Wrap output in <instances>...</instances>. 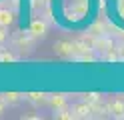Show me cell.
<instances>
[{
    "instance_id": "6da1fadb",
    "label": "cell",
    "mask_w": 124,
    "mask_h": 120,
    "mask_svg": "<svg viewBox=\"0 0 124 120\" xmlns=\"http://www.w3.org/2000/svg\"><path fill=\"white\" fill-rule=\"evenodd\" d=\"M92 48H94V52L98 54V58H106L112 50H116V44H114V40L110 36L100 34V36H96L94 42H92Z\"/></svg>"
},
{
    "instance_id": "7a4b0ae2",
    "label": "cell",
    "mask_w": 124,
    "mask_h": 120,
    "mask_svg": "<svg viewBox=\"0 0 124 120\" xmlns=\"http://www.w3.org/2000/svg\"><path fill=\"white\" fill-rule=\"evenodd\" d=\"M106 112L112 118H124V96H112L106 100Z\"/></svg>"
},
{
    "instance_id": "3957f363",
    "label": "cell",
    "mask_w": 124,
    "mask_h": 120,
    "mask_svg": "<svg viewBox=\"0 0 124 120\" xmlns=\"http://www.w3.org/2000/svg\"><path fill=\"white\" fill-rule=\"evenodd\" d=\"M54 54L58 58H74V42L70 40H56L54 42Z\"/></svg>"
},
{
    "instance_id": "277c9868",
    "label": "cell",
    "mask_w": 124,
    "mask_h": 120,
    "mask_svg": "<svg viewBox=\"0 0 124 120\" xmlns=\"http://www.w3.org/2000/svg\"><path fill=\"white\" fill-rule=\"evenodd\" d=\"M66 106H68V94H62V92L48 94V108L52 112H56L60 108H66Z\"/></svg>"
},
{
    "instance_id": "5b68a950",
    "label": "cell",
    "mask_w": 124,
    "mask_h": 120,
    "mask_svg": "<svg viewBox=\"0 0 124 120\" xmlns=\"http://www.w3.org/2000/svg\"><path fill=\"white\" fill-rule=\"evenodd\" d=\"M24 100L30 102L34 108L48 106V94H44V92H28V94H24Z\"/></svg>"
},
{
    "instance_id": "8992f818",
    "label": "cell",
    "mask_w": 124,
    "mask_h": 120,
    "mask_svg": "<svg viewBox=\"0 0 124 120\" xmlns=\"http://www.w3.org/2000/svg\"><path fill=\"white\" fill-rule=\"evenodd\" d=\"M70 108H72L74 118H90V116H92V104L84 102V100H80V102L72 104Z\"/></svg>"
},
{
    "instance_id": "52a82bcc",
    "label": "cell",
    "mask_w": 124,
    "mask_h": 120,
    "mask_svg": "<svg viewBox=\"0 0 124 120\" xmlns=\"http://www.w3.org/2000/svg\"><path fill=\"white\" fill-rule=\"evenodd\" d=\"M28 32L32 34V38H44L46 34H48V26H46V22L44 20H32L30 22V28H28Z\"/></svg>"
},
{
    "instance_id": "ba28073f",
    "label": "cell",
    "mask_w": 124,
    "mask_h": 120,
    "mask_svg": "<svg viewBox=\"0 0 124 120\" xmlns=\"http://www.w3.org/2000/svg\"><path fill=\"white\" fill-rule=\"evenodd\" d=\"M0 96L4 98V102L8 104V106H18V104L24 100V94L22 92H2Z\"/></svg>"
},
{
    "instance_id": "9c48e42d",
    "label": "cell",
    "mask_w": 124,
    "mask_h": 120,
    "mask_svg": "<svg viewBox=\"0 0 124 120\" xmlns=\"http://www.w3.org/2000/svg\"><path fill=\"white\" fill-rule=\"evenodd\" d=\"M14 24V12L8 8H0V26L2 28H10Z\"/></svg>"
},
{
    "instance_id": "30bf717a",
    "label": "cell",
    "mask_w": 124,
    "mask_h": 120,
    "mask_svg": "<svg viewBox=\"0 0 124 120\" xmlns=\"http://www.w3.org/2000/svg\"><path fill=\"white\" fill-rule=\"evenodd\" d=\"M52 116L54 118H58V120H72L74 118V114H72V108H60V110H56V112H52Z\"/></svg>"
},
{
    "instance_id": "8fae6325",
    "label": "cell",
    "mask_w": 124,
    "mask_h": 120,
    "mask_svg": "<svg viewBox=\"0 0 124 120\" xmlns=\"http://www.w3.org/2000/svg\"><path fill=\"white\" fill-rule=\"evenodd\" d=\"M18 54L12 50H0V62H16Z\"/></svg>"
},
{
    "instance_id": "7c38bea8",
    "label": "cell",
    "mask_w": 124,
    "mask_h": 120,
    "mask_svg": "<svg viewBox=\"0 0 124 120\" xmlns=\"http://www.w3.org/2000/svg\"><path fill=\"white\" fill-rule=\"evenodd\" d=\"M80 100L88 102V104H96V102H100V94H96V92H90V94H82V96H80Z\"/></svg>"
},
{
    "instance_id": "4fadbf2b",
    "label": "cell",
    "mask_w": 124,
    "mask_h": 120,
    "mask_svg": "<svg viewBox=\"0 0 124 120\" xmlns=\"http://www.w3.org/2000/svg\"><path fill=\"white\" fill-rule=\"evenodd\" d=\"M6 40H8V28H2V26H0V46H2Z\"/></svg>"
},
{
    "instance_id": "5bb4252c",
    "label": "cell",
    "mask_w": 124,
    "mask_h": 120,
    "mask_svg": "<svg viewBox=\"0 0 124 120\" xmlns=\"http://www.w3.org/2000/svg\"><path fill=\"white\" fill-rule=\"evenodd\" d=\"M6 108H8V104L4 102V98L0 96V118H4V114H6Z\"/></svg>"
},
{
    "instance_id": "9a60e30c",
    "label": "cell",
    "mask_w": 124,
    "mask_h": 120,
    "mask_svg": "<svg viewBox=\"0 0 124 120\" xmlns=\"http://www.w3.org/2000/svg\"><path fill=\"white\" fill-rule=\"evenodd\" d=\"M116 52H118V56H120V60H124V40H120V44L116 46Z\"/></svg>"
}]
</instances>
